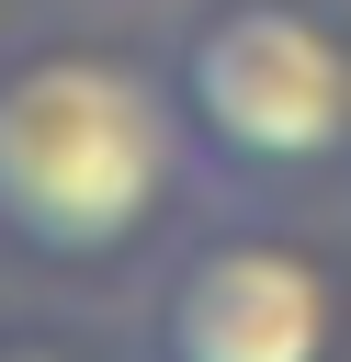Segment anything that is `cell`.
<instances>
[{
  "instance_id": "cell-1",
  "label": "cell",
  "mask_w": 351,
  "mask_h": 362,
  "mask_svg": "<svg viewBox=\"0 0 351 362\" xmlns=\"http://www.w3.org/2000/svg\"><path fill=\"white\" fill-rule=\"evenodd\" d=\"M204 204L170 79L102 34L0 45V260L45 283H125Z\"/></svg>"
},
{
  "instance_id": "cell-2",
  "label": "cell",
  "mask_w": 351,
  "mask_h": 362,
  "mask_svg": "<svg viewBox=\"0 0 351 362\" xmlns=\"http://www.w3.org/2000/svg\"><path fill=\"white\" fill-rule=\"evenodd\" d=\"M170 113L226 204H294L351 181V23L328 0H192L170 57Z\"/></svg>"
},
{
  "instance_id": "cell-3",
  "label": "cell",
  "mask_w": 351,
  "mask_h": 362,
  "mask_svg": "<svg viewBox=\"0 0 351 362\" xmlns=\"http://www.w3.org/2000/svg\"><path fill=\"white\" fill-rule=\"evenodd\" d=\"M340 272L317 238L272 226V204L170 238L136 305V362H340Z\"/></svg>"
},
{
  "instance_id": "cell-4",
  "label": "cell",
  "mask_w": 351,
  "mask_h": 362,
  "mask_svg": "<svg viewBox=\"0 0 351 362\" xmlns=\"http://www.w3.org/2000/svg\"><path fill=\"white\" fill-rule=\"evenodd\" d=\"M0 362H79V351H57V339H0Z\"/></svg>"
}]
</instances>
